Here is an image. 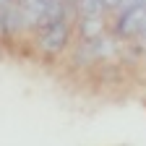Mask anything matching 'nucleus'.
<instances>
[{"instance_id": "39448f33", "label": "nucleus", "mask_w": 146, "mask_h": 146, "mask_svg": "<svg viewBox=\"0 0 146 146\" xmlns=\"http://www.w3.org/2000/svg\"><path fill=\"white\" fill-rule=\"evenodd\" d=\"M3 34H11V31H8V8L0 5V36Z\"/></svg>"}, {"instance_id": "423d86ee", "label": "nucleus", "mask_w": 146, "mask_h": 146, "mask_svg": "<svg viewBox=\"0 0 146 146\" xmlns=\"http://www.w3.org/2000/svg\"><path fill=\"white\" fill-rule=\"evenodd\" d=\"M102 5H104V11H117L120 0H102Z\"/></svg>"}, {"instance_id": "20e7f679", "label": "nucleus", "mask_w": 146, "mask_h": 146, "mask_svg": "<svg viewBox=\"0 0 146 146\" xmlns=\"http://www.w3.org/2000/svg\"><path fill=\"white\" fill-rule=\"evenodd\" d=\"M76 5V18H89V16H104V5L102 0H73Z\"/></svg>"}, {"instance_id": "7ed1b4c3", "label": "nucleus", "mask_w": 146, "mask_h": 146, "mask_svg": "<svg viewBox=\"0 0 146 146\" xmlns=\"http://www.w3.org/2000/svg\"><path fill=\"white\" fill-rule=\"evenodd\" d=\"M81 21V36L84 39H97L104 34V18L102 16H89V18H78Z\"/></svg>"}, {"instance_id": "f257e3e1", "label": "nucleus", "mask_w": 146, "mask_h": 146, "mask_svg": "<svg viewBox=\"0 0 146 146\" xmlns=\"http://www.w3.org/2000/svg\"><path fill=\"white\" fill-rule=\"evenodd\" d=\"M70 36H73V29L68 18H52V21H44L36 26L34 44L47 55H58L70 44Z\"/></svg>"}, {"instance_id": "f03ea898", "label": "nucleus", "mask_w": 146, "mask_h": 146, "mask_svg": "<svg viewBox=\"0 0 146 146\" xmlns=\"http://www.w3.org/2000/svg\"><path fill=\"white\" fill-rule=\"evenodd\" d=\"M146 24V5H136L131 11H123L117 13V21H115V34L120 36H138L141 29Z\"/></svg>"}, {"instance_id": "0eeeda50", "label": "nucleus", "mask_w": 146, "mask_h": 146, "mask_svg": "<svg viewBox=\"0 0 146 146\" xmlns=\"http://www.w3.org/2000/svg\"><path fill=\"white\" fill-rule=\"evenodd\" d=\"M70 3H73V0H70Z\"/></svg>"}]
</instances>
